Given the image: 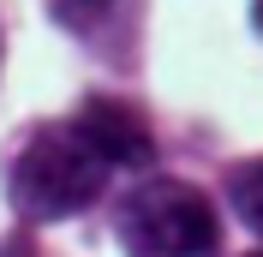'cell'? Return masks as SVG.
Returning <instances> with one entry per match:
<instances>
[{"instance_id":"1","label":"cell","mask_w":263,"mask_h":257,"mask_svg":"<svg viewBox=\"0 0 263 257\" xmlns=\"http://www.w3.org/2000/svg\"><path fill=\"white\" fill-rule=\"evenodd\" d=\"M120 161H149V132L126 102L90 96L72 120H42L6 161V197L24 222H66L90 209Z\"/></svg>"},{"instance_id":"2","label":"cell","mask_w":263,"mask_h":257,"mask_svg":"<svg viewBox=\"0 0 263 257\" xmlns=\"http://www.w3.org/2000/svg\"><path fill=\"white\" fill-rule=\"evenodd\" d=\"M114 227L132 257H215L221 251L215 204L185 179H144L120 204Z\"/></svg>"},{"instance_id":"3","label":"cell","mask_w":263,"mask_h":257,"mask_svg":"<svg viewBox=\"0 0 263 257\" xmlns=\"http://www.w3.org/2000/svg\"><path fill=\"white\" fill-rule=\"evenodd\" d=\"M228 197H233V215L263 240V161H246L228 174Z\"/></svg>"},{"instance_id":"4","label":"cell","mask_w":263,"mask_h":257,"mask_svg":"<svg viewBox=\"0 0 263 257\" xmlns=\"http://www.w3.org/2000/svg\"><path fill=\"white\" fill-rule=\"evenodd\" d=\"M114 6H120V0H54V18L72 24V30H90V24H102Z\"/></svg>"},{"instance_id":"5","label":"cell","mask_w":263,"mask_h":257,"mask_svg":"<svg viewBox=\"0 0 263 257\" xmlns=\"http://www.w3.org/2000/svg\"><path fill=\"white\" fill-rule=\"evenodd\" d=\"M251 18H257V30H263V0H257V12H251Z\"/></svg>"},{"instance_id":"6","label":"cell","mask_w":263,"mask_h":257,"mask_svg":"<svg viewBox=\"0 0 263 257\" xmlns=\"http://www.w3.org/2000/svg\"><path fill=\"white\" fill-rule=\"evenodd\" d=\"M251 257H263V251H251Z\"/></svg>"}]
</instances>
